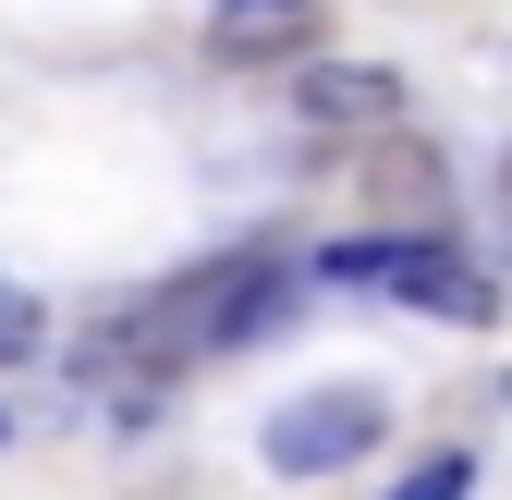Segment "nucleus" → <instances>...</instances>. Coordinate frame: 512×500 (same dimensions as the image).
Wrapping results in <instances>:
<instances>
[{
    "label": "nucleus",
    "instance_id": "obj_2",
    "mask_svg": "<svg viewBox=\"0 0 512 500\" xmlns=\"http://www.w3.org/2000/svg\"><path fill=\"white\" fill-rule=\"evenodd\" d=\"M317 281H354V293H391V305H427V318H452V330H488L500 318V281L464 269L439 232H378V244H330L317 257Z\"/></svg>",
    "mask_w": 512,
    "mask_h": 500
},
{
    "label": "nucleus",
    "instance_id": "obj_4",
    "mask_svg": "<svg viewBox=\"0 0 512 500\" xmlns=\"http://www.w3.org/2000/svg\"><path fill=\"white\" fill-rule=\"evenodd\" d=\"M293 110L317 122V135H378V122H403V74L391 61H305Z\"/></svg>",
    "mask_w": 512,
    "mask_h": 500
},
{
    "label": "nucleus",
    "instance_id": "obj_7",
    "mask_svg": "<svg viewBox=\"0 0 512 500\" xmlns=\"http://www.w3.org/2000/svg\"><path fill=\"white\" fill-rule=\"evenodd\" d=\"M25 354H37V305H25V293H0V366H25Z\"/></svg>",
    "mask_w": 512,
    "mask_h": 500
},
{
    "label": "nucleus",
    "instance_id": "obj_8",
    "mask_svg": "<svg viewBox=\"0 0 512 500\" xmlns=\"http://www.w3.org/2000/svg\"><path fill=\"white\" fill-rule=\"evenodd\" d=\"M0 440H13V415H0Z\"/></svg>",
    "mask_w": 512,
    "mask_h": 500
},
{
    "label": "nucleus",
    "instance_id": "obj_9",
    "mask_svg": "<svg viewBox=\"0 0 512 500\" xmlns=\"http://www.w3.org/2000/svg\"><path fill=\"white\" fill-rule=\"evenodd\" d=\"M500 183H512V159H500Z\"/></svg>",
    "mask_w": 512,
    "mask_h": 500
},
{
    "label": "nucleus",
    "instance_id": "obj_6",
    "mask_svg": "<svg viewBox=\"0 0 512 500\" xmlns=\"http://www.w3.org/2000/svg\"><path fill=\"white\" fill-rule=\"evenodd\" d=\"M391 500H476V452H427V464H415Z\"/></svg>",
    "mask_w": 512,
    "mask_h": 500
},
{
    "label": "nucleus",
    "instance_id": "obj_5",
    "mask_svg": "<svg viewBox=\"0 0 512 500\" xmlns=\"http://www.w3.org/2000/svg\"><path fill=\"white\" fill-rule=\"evenodd\" d=\"M305 13H317V0H220V37H232V49H269V37H293Z\"/></svg>",
    "mask_w": 512,
    "mask_h": 500
},
{
    "label": "nucleus",
    "instance_id": "obj_3",
    "mask_svg": "<svg viewBox=\"0 0 512 500\" xmlns=\"http://www.w3.org/2000/svg\"><path fill=\"white\" fill-rule=\"evenodd\" d=\"M378 427H391L378 391H305V403L269 415V464H281V476H342V464L378 452Z\"/></svg>",
    "mask_w": 512,
    "mask_h": 500
},
{
    "label": "nucleus",
    "instance_id": "obj_1",
    "mask_svg": "<svg viewBox=\"0 0 512 500\" xmlns=\"http://www.w3.org/2000/svg\"><path fill=\"white\" fill-rule=\"evenodd\" d=\"M305 293V269L281 257H220V269H183L159 293H135L122 318L98 330V366H147V379H171V366H208L256 330H281V305Z\"/></svg>",
    "mask_w": 512,
    "mask_h": 500
}]
</instances>
